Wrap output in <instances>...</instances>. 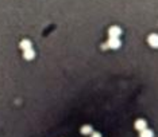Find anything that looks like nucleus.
Instances as JSON below:
<instances>
[{"label":"nucleus","mask_w":158,"mask_h":137,"mask_svg":"<svg viewBox=\"0 0 158 137\" xmlns=\"http://www.w3.org/2000/svg\"><path fill=\"white\" fill-rule=\"evenodd\" d=\"M135 128L138 130H143L147 128V124H146L145 120H138V121L135 122Z\"/></svg>","instance_id":"nucleus-5"},{"label":"nucleus","mask_w":158,"mask_h":137,"mask_svg":"<svg viewBox=\"0 0 158 137\" xmlns=\"http://www.w3.org/2000/svg\"><path fill=\"white\" fill-rule=\"evenodd\" d=\"M108 35H110V38H119V36L122 35V30H120V27H118V26H112V27L108 30Z\"/></svg>","instance_id":"nucleus-2"},{"label":"nucleus","mask_w":158,"mask_h":137,"mask_svg":"<svg viewBox=\"0 0 158 137\" xmlns=\"http://www.w3.org/2000/svg\"><path fill=\"white\" fill-rule=\"evenodd\" d=\"M122 46V42H120L119 38H110L107 41V43L103 44V48H119Z\"/></svg>","instance_id":"nucleus-1"},{"label":"nucleus","mask_w":158,"mask_h":137,"mask_svg":"<svg viewBox=\"0 0 158 137\" xmlns=\"http://www.w3.org/2000/svg\"><path fill=\"white\" fill-rule=\"evenodd\" d=\"M21 48H22L23 51H24V50H28V48H31V42L27 41V39L22 41V42H21Z\"/></svg>","instance_id":"nucleus-8"},{"label":"nucleus","mask_w":158,"mask_h":137,"mask_svg":"<svg viewBox=\"0 0 158 137\" xmlns=\"http://www.w3.org/2000/svg\"><path fill=\"white\" fill-rule=\"evenodd\" d=\"M149 44L151 46V47H158V35L157 34H151L150 36H149Z\"/></svg>","instance_id":"nucleus-4"},{"label":"nucleus","mask_w":158,"mask_h":137,"mask_svg":"<svg viewBox=\"0 0 158 137\" xmlns=\"http://www.w3.org/2000/svg\"><path fill=\"white\" fill-rule=\"evenodd\" d=\"M91 137H102V136H100V133H92Z\"/></svg>","instance_id":"nucleus-9"},{"label":"nucleus","mask_w":158,"mask_h":137,"mask_svg":"<svg viewBox=\"0 0 158 137\" xmlns=\"http://www.w3.org/2000/svg\"><path fill=\"white\" fill-rule=\"evenodd\" d=\"M140 137H154V133H153V130L146 128V129L140 130Z\"/></svg>","instance_id":"nucleus-6"},{"label":"nucleus","mask_w":158,"mask_h":137,"mask_svg":"<svg viewBox=\"0 0 158 137\" xmlns=\"http://www.w3.org/2000/svg\"><path fill=\"white\" fill-rule=\"evenodd\" d=\"M34 56H35V51H34L33 48H28V50H24V51H23V58L27 59V61H31V59H34Z\"/></svg>","instance_id":"nucleus-3"},{"label":"nucleus","mask_w":158,"mask_h":137,"mask_svg":"<svg viewBox=\"0 0 158 137\" xmlns=\"http://www.w3.org/2000/svg\"><path fill=\"white\" fill-rule=\"evenodd\" d=\"M81 133H82V135H85V136L92 135V133H93V129H92L89 125H85V126L81 128Z\"/></svg>","instance_id":"nucleus-7"}]
</instances>
